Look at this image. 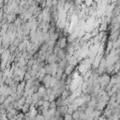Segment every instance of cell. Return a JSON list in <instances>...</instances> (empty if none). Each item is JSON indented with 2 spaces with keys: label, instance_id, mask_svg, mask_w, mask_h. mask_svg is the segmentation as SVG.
Listing matches in <instances>:
<instances>
[{
  "label": "cell",
  "instance_id": "6",
  "mask_svg": "<svg viewBox=\"0 0 120 120\" xmlns=\"http://www.w3.org/2000/svg\"><path fill=\"white\" fill-rule=\"evenodd\" d=\"M38 94L39 98H42L46 94V88L44 86H39L38 89Z\"/></svg>",
  "mask_w": 120,
  "mask_h": 120
},
{
  "label": "cell",
  "instance_id": "13",
  "mask_svg": "<svg viewBox=\"0 0 120 120\" xmlns=\"http://www.w3.org/2000/svg\"><path fill=\"white\" fill-rule=\"evenodd\" d=\"M88 86V82H82V91H84L85 89H86V87Z\"/></svg>",
  "mask_w": 120,
  "mask_h": 120
},
{
  "label": "cell",
  "instance_id": "17",
  "mask_svg": "<svg viewBox=\"0 0 120 120\" xmlns=\"http://www.w3.org/2000/svg\"><path fill=\"white\" fill-rule=\"evenodd\" d=\"M37 1H38V2H40V1H41V0H37Z\"/></svg>",
  "mask_w": 120,
  "mask_h": 120
},
{
  "label": "cell",
  "instance_id": "14",
  "mask_svg": "<svg viewBox=\"0 0 120 120\" xmlns=\"http://www.w3.org/2000/svg\"><path fill=\"white\" fill-rule=\"evenodd\" d=\"M14 25L15 26H19L21 24V19H17V20H14Z\"/></svg>",
  "mask_w": 120,
  "mask_h": 120
},
{
  "label": "cell",
  "instance_id": "7",
  "mask_svg": "<svg viewBox=\"0 0 120 120\" xmlns=\"http://www.w3.org/2000/svg\"><path fill=\"white\" fill-rule=\"evenodd\" d=\"M26 44H27V41L26 40H24V41H22V42H20L19 44H18V51H22V50H24L25 49V46H26Z\"/></svg>",
  "mask_w": 120,
  "mask_h": 120
},
{
  "label": "cell",
  "instance_id": "16",
  "mask_svg": "<svg viewBox=\"0 0 120 120\" xmlns=\"http://www.w3.org/2000/svg\"><path fill=\"white\" fill-rule=\"evenodd\" d=\"M106 26H107L106 22H103V23H102V25H101V27H100V30H101V31H103V29H105V28H106Z\"/></svg>",
  "mask_w": 120,
  "mask_h": 120
},
{
  "label": "cell",
  "instance_id": "9",
  "mask_svg": "<svg viewBox=\"0 0 120 120\" xmlns=\"http://www.w3.org/2000/svg\"><path fill=\"white\" fill-rule=\"evenodd\" d=\"M79 115H80V111H79V110L74 111V112H72V114H71V116H72L73 119H79Z\"/></svg>",
  "mask_w": 120,
  "mask_h": 120
},
{
  "label": "cell",
  "instance_id": "3",
  "mask_svg": "<svg viewBox=\"0 0 120 120\" xmlns=\"http://www.w3.org/2000/svg\"><path fill=\"white\" fill-rule=\"evenodd\" d=\"M67 45H68V43H67V38H62L59 40V45H58V47H59L60 49H64Z\"/></svg>",
  "mask_w": 120,
  "mask_h": 120
},
{
  "label": "cell",
  "instance_id": "4",
  "mask_svg": "<svg viewBox=\"0 0 120 120\" xmlns=\"http://www.w3.org/2000/svg\"><path fill=\"white\" fill-rule=\"evenodd\" d=\"M24 85H25V82L22 81V82L18 84V86L16 87V91H17V93H22V92L23 91V89H24Z\"/></svg>",
  "mask_w": 120,
  "mask_h": 120
},
{
  "label": "cell",
  "instance_id": "1",
  "mask_svg": "<svg viewBox=\"0 0 120 120\" xmlns=\"http://www.w3.org/2000/svg\"><path fill=\"white\" fill-rule=\"evenodd\" d=\"M106 104H107V102H105V101H103V100L98 99V101H97V103H96V105H95L96 110L102 111V110H103V109L106 107Z\"/></svg>",
  "mask_w": 120,
  "mask_h": 120
},
{
  "label": "cell",
  "instance_id": "12",
  "mask_svg": "<svg viewBox=\"0 0 120 120\" xmlns=\"http://www.w3.org/2000/svg\"><path fill=\"white\" fill-rule=\"evenodd\" d=\"M72 116L71 114H68V113H65L64 114V120H72Z\"/></svg>",
  "mask_w": 120,
  "mask_h": 120
},
{
  "label": "cell",
  "instance_id": "15",
  "mask_svg": "<svg viewBox=\"0 0 120 120\" xmlns=\"http://www.w3.org/2000/svg\"><path fill=\"white\" fill-rule=\"evenodd\" d=\"M42 103H43V99H41V100H38L37 102H36V104H37V106H41L42 105Z\"/></svg>",
  "mask_w": 120,
  "mask_h": 120
},
{
  "label": "cell",
  "instance_id": "11",
  "mask_svg": "<svg viewBox=\"0 0 120 120\" xmlns=\"http://www.w3.org/2000/svg\"><path fill=\"white\" fill-rule=\"evenodd\" d=\"M55 95L54 94H51V95H49V99H48V101L49 102H52V101H55Z\"/></svg>",
  "mask_w": 120,
  "mask_h": 120
},
{
  "label": "cell",
  "instance_id": "5",
  "mask_svg": "<svg viewBox=\"0 0 120 120\" xmlns=\"http://www.w3.org/2000/svg\"><path fill=\"white\" fill-rule=\"evenodd\" d=\"M55 61H57V56H56V54H55V53H51V54L49 55V57H48V62H49L50 64H52V63H54Z\"/></svg>",
  "mask_w": 120,
  "mask_h": 120
},
{
  "label": "cell",
  "instance_id": "8",
  "mask_svg": "<svg viewBox=\"0 0 120 120\" xmlns=\"http://www.w3.org/2000/svg\"><path fill=\"white\" fill-rule=\"evenodd\" d=\"M57 81H58V80L55 78V76H52L51 81H50V87H51V88H52V87H54V85L56 84Z\"/></svg>",
  "mask_w": 120,
  "mask_h": 120
},
{
  "label": "cell",
  "instance_id": "10",
  "mask_svg": "<svg viewBox=\"0 0 120 120\" xmlns=\"http://www.w3.org/2000/svg\"><path fill=\"white\" fill-rule=\"evenodd\" d=\"M45 6L47 8H50L52 7V0H46L45 1Z\"/></svg>",
  "mask_w": 120,
  "mask_h": 120
},
{
  "label": "cell",
  "instance_id": "2",
  "mask_svg": "<svg viewBox=\"0 0 120 120\" xmlns=\"http://www.w3.org/2000/svg\"><path fill=\"white\" fill-rule=\"evenodd\" d=\"M51 78H52V75L48 74V75H44L43 77V82H44V87L45 88H49L50 87V81H51Z\"/></svg>",
  "mask_w": 120,
  "mask_h": 120
}]
</instances>
